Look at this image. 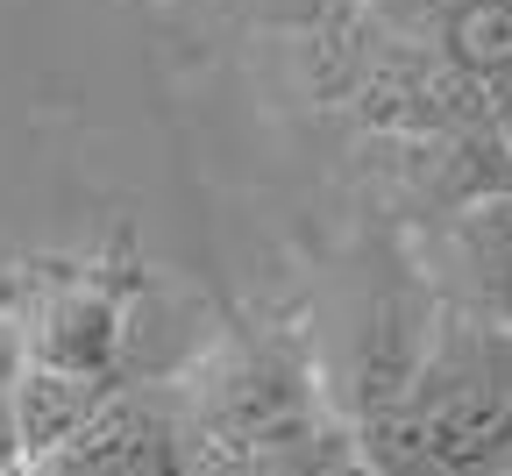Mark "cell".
<instances>
[{
  "label": "cell",
  "mask_w": 512,
  "mask_h": 476,
  "mask_svg": "<svg viewBox=\"0 0 512 476\" xmlns=\"http://www.w3.org/2000/svg\"><path fill=\"white\" fill-rule=\"evenodd\" d=\"M377 476H505L512 469V327L448 313L392 398L363 405Z\"/></svg>",
  "instance_id": "cell-1"
},
{
  "label": "cell",
  "mask_w": 512,
  "mask_h": 476,
  "mask_svg": "<svg viewBox=\"0 0 512 476\" xmlns=\"http://www.w3.org/2000/svg\"><path fill=\"white\" fill-rule=\"evenodd\" d=\"M36 476H192V434L178 398L114 391L72 441L36 462Z\"/></svg>",
  "instance_id": "cell-2"
},
{
  "label": "cell",
  "mask_w": 512,
  "mask_h": 476,
  "mask_svg": "<svg viewBox=\"0 0 512 476\" xmlns=\"http://www.w3.org/2000/svg\"><path fill=\"white\" fill-rule=\"evenodd\" d=\"M192 476H328L349 448L313 427V413L278 427H192Z\"/></svg>",
  "instance_id": "cell-3"
},
{
  "label": "cell",
  "mask_w": 512,
  "mask_h": 476,
  "mask_svg": "<svg viewBox=\"0 0 512 476\" xmlns=\"http://www.w3.org/2000/svg\"><path fill=\"white\" fill-rule=\"evenodd\" d=\"M448 263H456L463 313L512 327V192H484L470 207H456Z\"/></svg>",
  "instance_id": "cell-4"
},
{
  "label": "cell",
  "mask_w": 512,
  "mask_h": 476,
  "mask_svg": "<svg viewBox=\"0 0 512 476\" xmlns=\"http://www.w3.org/2000/svg\"><path fill=\"white\" fill-rule=\"evenodd\" d=\"M114 398L107 377H79V370H50V363H29L15 370V420H22V448L29 462H43L50 448H64L100 405Z\"/></svg>",
  "instance_id": "cell-5"
},
{
  "label": "cell",
  "mask_w": 512,
  "mask_h": 476,
  "mask_svg": "<svg viewBox=\"0 0 512 476\" xmlns=\"http://www.w3.org/2000/svg\"><path fill=\"white\" fill-rule=\"evenodd\" d=\"M114 349H121V313L100 299V292H64L43 306V320L29 327V363H50V370H79V377H107L114 370Z\"/></svg>",
  "instance_id": "cell-6"
},
{
  "label": "cell",
  "mask_w": 512,
  "mask_h": 476,
  "mask_svg": "<svg viewBox=\"0 0 512 476\" xmlns=\"http://www.w3.org/2000/svg\"><path fill=\"white\" fill-rule=\"evenodd\" d=\"M441 43H448V57H456L463 72L505 79L512 72V0H448Z\"/></svg>",
  "instance_id": "cell-7"
},
{
  "label": "cell",
  "mask_w": 512,
  "mask_h": 476,
  "mask_svg": "<svg viewBox=\"0 0 512 476\" xmlns=\"http://www.w3.org/2000/svg\"><path fill=\"white\" fill-rule=\"evenodd\" d=\"M22 462H29V448H22V420H15V377H0V476Z\"/></svg>",
  "instance_id": "cell-8"
},
{
  "label": "cell",
  "mask_w": 512,
  "mask_h": 476,
  "mask_svg": "<svg viewBox=\"0 0 512 476\" xmlns=\"http://www.w3.org/2000/svg\"><path fill=\"white\" fill-rule=\"evenodd\" d=\"M22 370V342H15V327H0V377H15Z\"/></svg>",
  "instance_id": "cell-9"
},
{
  "label": "cell",
  "mask_w": 512,
  "mask_h": 476,
  "mask_svg": "<svg viewBox=\"0 0 512 476\" xmlns=\"http://www.w3.org/2000/svg\"><path fill=\"white\" fill-rule=\"evenodd\" d=\"M8 476H36V462H22V469H8Z\"/></svg>",
  "instance_id": "cell-10"
}]
</instances>
